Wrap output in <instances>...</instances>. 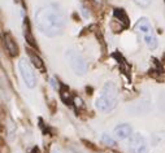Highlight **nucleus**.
<instances>
[{
    "label": "nucleus",
    "instance_id": "f257e3e1",
    "mask_svg": "<svg viewBox=\"0 0 165 153\" xmlns=\"http://www.w3.org/2000/svg\"><path fill=\"white\" fill-rule=\"evenodd\" d=\"M35 24L42 34L47 36H57L64 32L67 20L60 7L56 4H48L36 10L35 13Z\"/></svg>",
    "mask_w": 165,
    "mask_h": 153
},
{
    "label": "nucleus",
    "instance_id": "f03ea898",
    "mask_svg": "<svg viewBox=\"0 0 165 153\" xmlns=\"http://www.w3.org/2000/svg\"><path fill=\"white\" fill-rule=\"evenodd\" d=\"M96 108L103 113H108L114 109L117 104V88L113 82H107L103 87L102 96L96 100Z\"/></svg>",
    "mask_w": 165,
    "mask_h": 153
},
{
    "label": "nucleus",
    "instance_id": "7ed1b4c3",
    "mask_svg": "<svg viewBox=\"0 0 165 153\" xmlns=\"http://www.w3.org/2000/svg\"><path fill=\"white\" fill-rule=\"evenodd\" d=\"M67 58L69 60V64H70V66H71V69L74 70V73L77 74V75H79V76H82V75H85L86 74V72H87V64H86V61L83 60V57L81 56V54H78V53H75L74 51H67Z\"/></svg>",
    "mask_w": 165,
    "mask_h": 153
},
{
    "label": "nucleus",
    "instance_id": "20e7f679",
    "mask_svg": "<svg viewBox=\"0 0 165 153\" xmlns=\"http://www.w3.org/2000/svg\"><path fill=\"white\" fill-rule=\"evenodd\" d=\"M18 69H20V73L22 75V79L26 83V86L29 87V88H34L36 84V78H35L34 73H33L30 65L27 64L25 60H21L18 62Z\"/></svg>",
    "mask_w": 165,
    "mask_h": 153
},
{
    "label": "nucleus",
    "instance_id": "39448f33",
    "mask_svg": "<svg viewBox=\"0 0 165 153\" xmlns=\"http://www.w3.org/2000/svg\"><path fill=\"white\" fill-rule=\"evenodd\" d=\"M131 127L129 126V125H120V126H117L116 129H114V135H116V138L120 139V140H125L131 136Z\"/></svg>",
    "mask_w": 165,
    "mask_h": 153
},
{
    "label": "nucleus",
    "instance_id": "423d86ee",
    "mask_svg": "<svg viewBox=\"0 0 165 153\" xmlns=\"http://www.w3.org/2000/svg\"><path fill=\"white\" fill-rule=\"evenodd\" d=\"M144 42H146V44L150 50H156L157 48V38H156L153 31L148 32V34L144 35Z\"/></svg>",
    "mask_w": 165,
    "mask_h": 153
},
{
    "label": "nucleus",
    "instance_id": "0eeeda50",
    "mask_svg": "<svg viewBox=\"0 0 165 153\" xmlns=\"http://www.w3.org/2000/svg\"><path fill=\"white\" fill-rule=\"evenodd\" d=\"M136 27H138V30L142 32L143 35L148 34V32L152 31V27H151V24L148 22L147 18H140L138 21V24H136Z\"/></svg>",
    "mask_w": 165,
    "mask_h": 153
},
{
    "label": "nucleus",
    "instance_id": "6e6552de",
    "mask_svg": "<svg viewBox=\"0 0 165 153\" xmlns=\"http://www.w3.org/2000/svg\"><path fill=\"white\" fill-rule=\"evenodd\" d=\"M113 14H114V17H116L117 20H120V22L125 27L129 26V17H128V14H126V12L124 9H118V8L114 9Z\"/></svg>",
    "mask_w": 165,
    "mask_h": 153
},
{
    "label": "nucleus",
    "instance_id": "1a4fd4ad",
    "mask_svg": "<svg viewBox=\"0 0 165 153\" xmlns=\"http://www.w3.org/2000/svg\"><path fill=\"white\" fill-rule=\"evenodd\" d=\"M5 47H7L8 52L12 54V56H17L18 53V48L17 46H16V43L12 40V38H10L9 35H5Z\"/></svg>",
    "mask_w": 165,
    "mask_h": 153
},
{
    "label": "nucleus",
    "instance_id": "9d476101",
    "mask_svg": "<svg viewBox=\"0 0 165 153\" xmlns=\"http://www.w3.org/2000/svg\"><path fill=\"white\" fill-rule=\"evenodd\" d=\"M26 22H25V26H24V35H25V38H26V42L29 43L30 46H33V47H35V40H34V36H33V34H31V31H30V27H29V22L27 21L29 20H25Z\"/></svg>",
    "mask_w": 165,
    "mask_h": 153
},
{
    "label": "nucleus",
    "instance_id": "9b49d317",
    "mask_svg": "<svg viewBox=\"0 0 165 153\" xmlns=\"http://www.w3.org/2000/svg\"><path fill=\"white\" fill-rule=\"evenodd\" d=\"M29 56H30V60H31L33 65H34L36 69H40V70L44 69V62L42 61V58L39 56H36L35 53H33V51H29Z\"/></svg>",
    "mask_w": 165,
    "mask_h": 153
},
{
    "label": "nucleus",
    "instance_id": "f8f14e48",
    "mask_svg": "<svg viewBox=\"0 0 165 153\" xmlns=\"http://www.w3.org/2000/svg\"><path fill=\"white\" fill-rule=\"evenodd\" d=\"M130 143H131V145L136 148V147L144 144L146 140H144V138H143L140 134H134V135H131V138H130Z\"/></svg>",
    "mask_w": 165,
    "mask_h": 153
},
{
    "label": "nucleus",
    "instance_id": "ddd939ff",
    "mask_svg": "<svg viewBox=\"0 0 165 153\" xmlns=\"http://www.w3.org/2000/svg\"><path fill=\"white\" fill-rule=\"evenodd\" d=\"M60 96H61V100L65 104H69L70 103V94H69V90H67V87L63 86L61 91H60Z\"/></svg>",
    "mask_w": 165,
    "mask_h": 153
},
{
    "label": "nucleus",
    "instance_id": "4468645a",
    "mask_svg": "<svg viewBox=\"0 0 165 153\" xmlns=\"http://www.w3.org/2000/svg\"><path fill=\"white\" fill-rule=\"evenodd\" d=\"M102 141L106 145H109V147H114V145H116V141H114L108 134H103L102 135Z\"/></svg>",
    "mask_w": 165,
    "mask_h": 153
},
{
    "label": "nucleus",
    "instance_id": "2eb2a0df",
    "mask_svg": "<svg viewBox=\"0 0 165 153\" xmlns=\"http://www.w3.org/2000/svg\"><path fill=\"white\" fill-rule=\"evenodd\" d=\"M73 104L75 105V108H78V109L83 108V101H82V99H81V97H78V96L73 97Z\"/></svg>",
    "mask_w": 165,
    "mask_h": 153
},
{
    "label": "nucleus",
    "instance_id": "dca6fc26",
    "mask_svg": "<svg viewBox=\"0 0 165 153\" xmlns=\"http://www.w3.org/2000/svg\"><path fill=\"white\" fill-rule=\"evenodd\" d=\"M135 153H148V147H147V144L144 143V144H142V145H139V147H136V148H135Z\"/></svg>",
    "mask_w": 165,
    "mask_h": 153
},
{
    "label": "nucleus",
    "instance_id": "f3484780",
    "mask_svg": "<svg viewBox=\"0 0 165 153\" xmlns=\"http://www.w3.org/2000/svg\"><path fill=\"white\" fill-rule=\"evenodd\" d=\"M151 2L152 0H135V3L142 5V7H148V5L151 4Z\"/></svg>",
    "mask_w": 165,
    "mask_h": 153
},
{
    "label": "nucleus",
    "instance_id": "a211bd4d",
    "mask_svg": "<svg viewBox=\"0 0 165 153\" xmlns=\"http://www.w3.org/2000/svg\"><path fill=\"white\" fill-rule=\"evenodd\" d=\"M71 152H73V153H83V152H81L78 149H74V148H71Z\"/></svg>",
    "mask_w": 165,
    "mask_h": 153
},
{
    "label": "nucleus",
    "instance_id": "6ab92c4d",
    "mask_svg": "<svg viewBox=\"0 0 165 153\" xmlns=\"http://www.w3.org/2000/svg\"><path fill=\"white\" fill-rule=\"evenodd\" d=\"M52 153H60V152H59V151H53Z\"/></svg>",
    "mask_w": 165,
    "mask_h": 153
}]
</instances>
